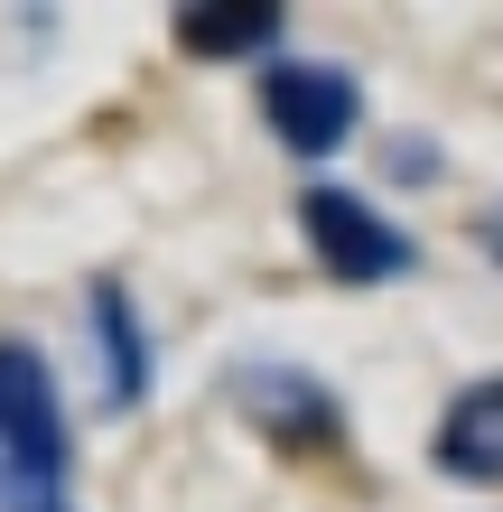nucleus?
<instances>
[{
  "label": "nucleus",
  "mask_w": 503,
  "mask_h": 512,
  "mask_svg": "<svg viewBox=\"0 0 503 512\" xmlns=\"http://www.w3.org/2000/svg\"><path fill=\"white\" fill-rule=\"evenodd\" d=\"M0 475L47 494L66 475V410H56V373L38 345L0 336Z\"/></svg>",
  "instance_id": "obj_1"
},
{
  "label": "nucleus",
  "mask_w": 503,
  "mask_h": 512,
  "mask_svg": "<svg viewBox=\"0 0 503 512\" xmlns=\"http://www.w3.org/2000/svg\"><path fill=\"white\" fill-rule=\"evenodd\" d=\"M261 122H271L280 149L327 159V149L354 140V122H364V94H354L345 66H299V56H280V66L261 75Z\"/></svg>",
  "instance_id": "obj_2"
},
{
  "label": "nucleus",
  "mask_w": 503,
  "mask_h": 512,
  "mask_svg": "<svg viewBox=\"0 0 503 512\" xmlns=\"http://www.w3.org/2000/svg\"><path fill=\"white\" fill-rule=\"evenodd\" d=\"M299 233H308V252L327 261L336 280H364V289H373V280H401V270L420 261L401 224H382L373 205L345 196V187H308V196H299Z\"/></svg>",
  "instance_id": "obj_3"
},
{
  "label": "nucleus",
  "mask_w": 503,
  "mask_h": 512,
  "mask_svg": "<svg viewBox=\"0 0 503 512\" xmlns=\"http://www.w3.org/2000/svg\"><path fill=\"white\" fill-rule=\"evenodd\" d=\"M233 391H243V401H261V410H252V429H271L280 447H327V438L345 429V419H336V401H327V391H317L308 373H289V364H271V373L252 364Z\"/></svg>",
  "instance_id": "obj_4"
},
{
  "label": "nucleus",
  "mask_w": 503,
  "mask_h": 512,
  "mask_svg": "<svg viewBox=\"0 0 503 512\" xmlns=\"http://www.w3.org/2000/svg\"><path fill=\"white\" fill-rule=\"evenodd\" d=\"M429 457L448 475H466V485H503V382H466L457 391Z\"/></svg>",
  "instance_id": "obj_5"
},
{
  "label": "nucleus",
  "mask_w": 503,
  "mask_h": 512,
  "mask_svg": "<svg viewBox=\"0 0 503 512\" xmlns=\"http://www.w3.org/2000/svg\"><path fill=\"white\" fill-rule=\"evenodd\" d=\"M261 38H280L271 0H215V10H177V47L187 56H252Z\"/></svg>",
  "instance_id": "obj_6"
},
{
  "label": "nucleus",
  "mask_w": 503,
  "mask_h": 512,
  "mask_svg": "<svg viewBox=\"0 0 503 512\" xmlns=\"http://www.w3.org/2000/svg\"><path fill=\"white\" fill-rule=\"evenodd\" d=\"M94 317H103V391L112 401H140L150 391V354H140V317H131V289L122 280H94Z\"/></svg>",
  "instance_id": "obj_7"
},
{
  "label": "nucleus",
  "mask_w": 503,
  "mask_h": 512,
  "mask_svg": "<svg viewBox=\"0 0 503 512\" xmlns=\"http://www.w3.org/2000/svg\"><path fill=\"white\" fill-rule=\"evenodd\" d=\"M28 512H56V503H28Z\"/></svg>",
  "instance_id": "obj_8"
}]
</instances>
